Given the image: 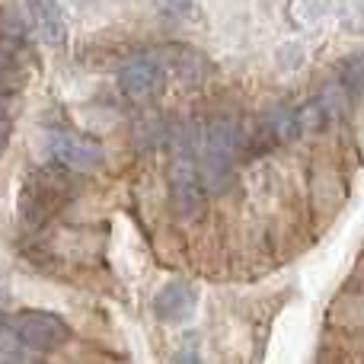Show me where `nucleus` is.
Instances as JSON below:
<instances>
[{"instance_id": "obj_1", "label": "nucleus", "mask_w": 364, "mask_h": 364, "mask_svg": "<svg viewBox=\"0 0 364 364\" xmlns=\"http://www.w3.org/2000/svg\"><path fill=\"white\" fill-rule=\"evenodd\" d=\"M77 192H80L77 173L55 164H45L23 179V188H19V218L29 227L48 224L51 218H58L74 201Z\"/></svg>"}, {"instance_id": "obj_2", "label": "nucleus", "mask_w": 364, "mask_h": 364, "mask_svg": "<svg viewBox=\"0 0 364 364\" xmlns=\"http://www.w3.org/2000/svg\"><path fill=\"white\" fill-rule=\"evenodd\" d=\"M240 154H243V132H240L237 119L218 115L208 125L195 128V157H198L201 179H205L208 192L224 188L230 182Z\"/></svg>"}, {"instance_id": "obj_3", "label": "nucleus", "mask_w": 364, "mask_h": 364, "mask_svg": "<svg viewBox=\"0 0 364 364\" xmlns=\"http://www.w3.org/2000/svg\"><path fill=\"white\" fill-rule=\"evenodd\" d=\"M170 192L179 218H198L201 214L208 188L205 179H201L198 157H195V134H188L176 144V160L170 166Z\"/></svg>"}, {"instance_id": "obj_4", "label": "nucleus", "mask_w": 364, "mask_h": 364, "mask_svg": "<svg viewBox=\"0 0 364 364\" xmlns=\"http://www.w3.org/2000/svg\"><path fill=\"white\" fill-rule=\"evenodd\" d=\"M6 323H10L16 342L29 352H55L68 342V323L48 310H19Z\"/></svg>"}, {"instance_id": "obj_5", "label": "nucleus", "mask_w": 364, "mask_h": 364, "mask_svg": "<svg viewBox=\"0 0 364 364\" xmlns=\"http://www.w3.org/2000/svg\"><path fill=\"white\" fill-rule=\"evenodd\" d=\"M48 157L55 166H64V170H70V173L93 170V166L102 164V144L80 132H51L48 134Z\"/></svg>"}, {"instance_id": "obj_6", "label": "nucleus", "mask_w": 364, "mask_h": 364, "mask_svg": "<svg viewBox=\"0 0 364 364\" xmlns=\"http://www.w3.org/2000/svg\"><path fill=\"white\" fill-rule=\"evenodd\" d=\"M119 83L132 100H154L166 83V70L154 58H132L119 68Z\"/></svg>"}, {"instance_id": "obj_7", "label": "nucleus", "mask_w": 364, "mask_h": 364, "mask_svg": "<svg viewBox=\"0 0 364 364\" xmlns=\"http://www.w3.org/2000/svg\"><path fill=\"white\" fill-rule=\"evenodd\" d=\"M26 16H29L32 29L38 32V38L48 45H61L68 36L64 26V13L58 6V0H26Z\"/></svg>"}, {"instance_id": "obj_8", "label": "nucleus", "mask_w": 364, "mask_h": 364, "mask_svg": "<svg viewBox=\"0 0 364 364\" xmlns=\"http://www.w3.org/2000/svg\"><path fill=\"white\" fill-rule=\"evenodd\" d=\"M192 307H195V294H192V288L182 282L166 284V288L154 297V314H157L164 323L186 320V316L192 314Z\"/></svg>"}, {"instance_id": "obj_9", "label": "nucleus", "mask_w": 364, "mask_h": 364, "mask_svg": "<svg viewBox=\"0 0 364 364\" xmlns=\"http://www.w3.org/2000/svg\"><path fill=\"white\" fill-rule=\"evenodd\" d=\"M339 87L348 100H358L364 93V51H355L339 64Z\"/></svg>"}, {"instance_id": "obj_10", "label": "nucleus", "mask_w": 364, "mask_h": 364, "mask_svg": "<svg viewBox=\"0 0 364 364\" xmlns=\"http://www.w3.org/2000/svg\"><path fill=\"white\" fill-rule=\"evenodd\" d=\"M19 74H23V64H19L16 51L0 48V96H4V90H10L19 80Z\"/></svg>"}, {"instance_id": "obj_11", "label": "nucleus", "mask_w": 364, "mask_h": 364, "mask_svg": "<svg viewBox=\"0 0 364 364\" xmlns=\"http://www.w3.org/2000/svg\"><path fill=\"white\" fill-rule=\"evenodd\" d=\"M19 348L23 346L16 342L10 323H0V358H13V355H19Z\"/></svg>"}, {"instance_id": "obj_12", "label": "nucleus", "mask_w": 364, "mask_h": 364, "mask_svg": "<svg viewBox=\"0 0 364 364\" xmlns=\"http://www.w3.org/2000/svg\"><path fill=\"white\" fill-rule=\"evenodd\" d=\"M10 128H13L10 106H6V102H4V96H0V154L6 151V141H10Z\"/></svg>"}, {"instance_id": "obj_13", "label": "nucleus", "mask_w": 364, "mask_h": 364, "mask_svg": "<svg viewBox=\"0 0 364 364\" xmlns=\"http://www.w3.org/2000/svg\"><path fill=\"white\" fill-rule=\"evenodd\" d=\"M160 6H164L166 13H173V16H182V13H188L192 0H160Z\"/></svg>"}]
</instances>
